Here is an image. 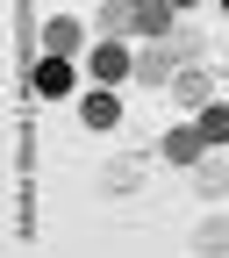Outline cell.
<instances>
[{"label":"cell","instance_id":"obj_1","mask_svg":"<svg viewBox=\"0 0 229 258\" xmlns=\"http://www.w3.org/2000/svg\"><path fill=\"white\" fill-rule=\"evenodd\" d=\"M29 93H43V101H64V93H72V64H64L57 50L36 64V72H29Z\"/></svg>","mask_w":229,"mask_h":258},{"label":"cell","instance_id":"obj_2","mask_svg":"<svg viewBox=\"0 0 229 258\" xmlns=\"http://www.w3.org/2000/svg\"><path fill=\"white\" fill-rule=\"evenodd\" d=\"M93 72H101V79H108V86H115V79H122V72H136V57H129V50H122V36H108V43H101V50H93Z\"/></svg>","mask_w":229,"mask_h":258},{"label":"cell","instance_id":"obj_3","mask_svg":"<svg viewBox=\"0 0 229 258\" xmlns=\"http://www.w3.org/2000/svg\"><path fill=\"white\" fill-rule=\"evenodd\" d=\"M201 129H172V137H165V158H172V165H193V158H201Z\"/></svg>","mask_w":229,"mask_h":258},{"label":"cell","instance_id":"obj_4","mask_svg":"<svg viewBox=\"0 0 229 258\" xmlns=\"http://www.w3.org/2000/svg\"><path fill=\"white\" fill-rule=\"evenodd\" d=\"M129 29H143V36H165V29H172V8H165V0H143Z\"/></svg>","mask_w":229,"mask_h":258},{"label":"cell","instance_id":"obj_5","mask_svg":"<svg viewBox=\"0 0 229 258\" xmlns=\"http://www.w3.org/2000/svg\"><path fill=\"white\" fill-rule=\"evenodd\" d=\"M43 50H57V57H64V50H79V22H72V15H57V22L43 29Z\"/></svg>","mask_w":229,"mask_h":258},{"label":"cell","instance_id":"obj_6","mask_svg":"<svg viewBox=\"0 0 229 258\" xmlns=\"http://www.w3.org/2000/svg\"><path fill=\"white\" fill-rule=\"evenodd\" d=\"M86 122L93 129H115V93H86Z\"/></svg>","mask_w":229,"mask_h":258},{"label":"cell","instance_id":"obj_7","mask_svg":"<svg viewBox=\"0 0 229 258\" xmlns=\"http://www.w3.org/2000/svg\"><path fill=\"white\" fill-rule=\"evenodd\" d=\"M201 137H208V144H229V108H208V115H201Z\"/></svg>","mask_w":229,"mask_h":258},{"label":"cell","instance_id":"obj_8","mask_svg":"<svg viewBox=\"0 0 229 258\" xmlns=\"http://www.w3.org/2000/svg\"><path fill=\"white\" fill-rule=\"evenodd\" d=\"M179 101H186V108H201V101H208V79H201V72H186V79H179Z\"/></svg>","mask_w":229,"mask_h":258},{"label":"cell","instance_id":"obj_9","mask_svg":"<svg viewBox=\"0 0 229 258\" xmlns=\"http://www.w3.org/2000/svg\"><path fill=\"white\" fill-rule=\"evenodd\" d=\"M136 72H143V79H165V72H172V57H165V50H150V57H136Z\"/></svg>","mask_w":229,"mask_h":258},{"label":"cell","instance_id":"obj_10","mask_svg":"<svg viewBox=\"0 0 229 258\" xmlns=\"http://www.w3.org/2000/svg\"><path fill=\"white\" fill-rule=\"evenodd\" d=\"M172 8H193V0H172Z\"/></svg>","mask_w":229,"mask_h":258},{"label":"cell","instance_id":"obj_11","mask_svg":"<svg viewBox=\"0 0 229 258\" xmlns=\"http://www.w3.org/2000/svg\"><path fill=\"white\" fill-rule=\"evenodd\" d=\"M129 8H143V0H129Z\"/></svg>","mask_w":229,"mask_h":258},{"label":"cell","instance_id":"obj_12","mask_svg":"<svg viewBox=\"0 0 229 258\" xmlns=\"http://www.w3.org/2000/svg\"><path fill=\"white\" fill-rule=\"evenodd\" d=\"M222 8H229V0H222Z\"/></svg>","mask_w":229,"mask_h":258}]
</instances>
